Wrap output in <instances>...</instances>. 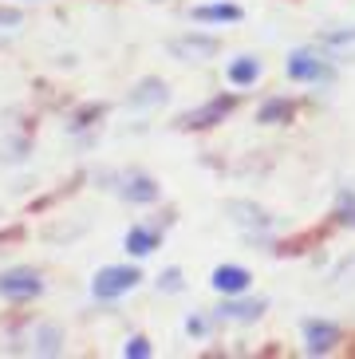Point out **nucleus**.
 Instances as JSON below:
<instances>
[{"mask_svg":"<svg viewBox=\"0 0 355 359\" xmlns=\"http://www.w3.org/2000/svg\"><path fill=\"white\" fill-rule=\"evenodd\" d=\"M229 79H233L237 87L257 83V79H261V64H257L253 55H241V60H233V64H229Z\"/></svg>","mask_w":355,"mask_h":359,"instance_id":"nucleus-12","label":"nucleus"},{"mask_svg":"<svg viewBox=\"0 0 355 359\" xmlns=\"http://www.w3.org/2000/svg\"><path fill=\"white\" fill-rule=\"evenodd\" d=\"M138 285V269H123V264H107V269H99L91 280V292L99 296V300H115V296L130 292V288Z\"/></svg>","mask_w":355,"mask_h":359,"instance_id":"nucleus-1","label":"nucleus"},{"mask_svg":"<svg viewBox=\"0 0 355 359\" xmlns=\"http://www.w3.org/2000/svg\"><path fill=\"white\" fill-rule=\"evenodd\" d=\"M40 273H32V269H8V273H0V296L4 300H32V296H40Z\"/></svg>","mask_w":355,"mask_h":359,"instance_id":"nucleus-3","label":"nucleus"},{"mask_svg":"<svg viewBox=\"0 0 355 359\" xmlns=\"http://www.w3.org/2000/svg\"><path fill=\"white\" fill-rule=\"evenodd\" d=\"M170 52L186 55V60H209V55L217 52V40H213V36H186V40L170 43Z\"/></svg>","mask_w":355,"mask_h":359,"instance_id":"nucleus-8","label":"nucleus"},{"mask_svg":"<svg viewBox=\"0 0 355 359\" xmlns=\"http://www.w3.org/2000/svg\"><path fill=\"white\" fill-rule=\"evenodd\" d=\"M324 43H332V48H355V28H351V32H332V36H324Z\"/></svg>","mask_w":355,"mask_h":359,"instance_id":"nucleus-18","label":"nucleus"},{"mask_svg":"<svg viewBox=\"0 0 355 359\" xmlns=\"http://www.w3.org/2000/svg\"><path fill=\"white\" fill-rule=\"evenodd\" d=\"M126 249H130L135 257L154 253V249H158V233H154V229H142V225H135V229L126 233Z\"/></svg>","mask_w":355,"mask_h":359,"instance_id":"nucleus-14","label":"nucleus"},{"mask_svg":"<svg viewBox=\"0 0 355 359\" xmlns=\"http://www.w3.org/2000/svg\"><path fill=\"white\" fill-rule=\"evenodd\" d=\"M233 103L237 99L233 95H225V99H209V103H201L198 111H186V115L178 118L182 127H189V130H201V127H213V123H221V118L233 111Z\"/></svg>","mask_w":355,"mask_h":359,"instance_id":"nucleus-4","label":"nucleus"},{"mask_svg":"<svg viewBox=\"0 0 355 359\" xmlns=\"http://www.w3.org/2000/svg\"><path fill=\"white\" fill-rule=\"evenodd\" d=\"M36 339H40V351H48V355H52V351H60L63 332H60V327H52V324H48V327H40V336H36Z\"/></svg>","mask_w":355,"mask_h":359,"instance_id":"nucleus-16","label":"nucleus"},{"mask_svg":"<svg viewBox=\"0 0 355 359\" xmlns=\"http://www.w3.org/2000/svg\"><path fill=\"white\" fill-rule=\"evenodd\" d=\"M288 75L300 79V83H332V67H328L316 52H308V48L293 52V60H288Z\"/></svg>","mask_w":355,"mask_h":359,"instance_id":"nucleus-2","label":"nucleus"},{"mask_svg":"<svg viewBox=\"0 0 355 359\" xmlns=\"http://www.w3.org/2000/svg\"><path fill=\"white\" fill-rule=\"evenodd\" d=\"M340 222L355 225V198H351V194H344V198H340Z\"/></svg>","mask_w":355,"mask_h":359,"instance_id":"nucleus-17","label":"nucleus"},{"mask_svg":"<svg viewBox=\"0 0 355 359\" xmlns=\"http://www.w3.org/2000/svg\"><path fill=\"white\" fill-rule=\"evenodd\" d=\"M229 213H241V217H233V222L249 225V229H269L272 217L264 210H257V205H245V201H229Z\"/></svg>","mask_w":355,"mask_h":359,"instance_id":"nucleus-13","label":"nucleus"},{"mask_svg":"<svg viewBox=\"0 0 355 359\" xmlns=\"http://www.w3.org/2000/svg\"><path fill=\"white\" fill-rule=\"evenodd\" d=\"M293 115H296L293 99H269V103L257 111V123H264V127H272V123H293Z\"/></svg>","mask_w":355,"mask_h":359,"instance_id":"nucleus-10","label":"nucleus"},{"mask_svg":"<svg viewBox=\"0 0 355 359\" xmlns=\"http://www.w3.org/2000/svg\"><path fill=\"white\" fill-rule=\"evenodd\" d=\"M194 20H201V24H237L241 8L237 4H201V8H194Z\"/></svg>","mask_w":355,"mask_h":359,"instance_id":"nucleus-9","label":"nucleus"},{"mask_svg":"<svg viewBox=\"0 0 355 359\" xmlns=\"http://www.w3.org/2000/svg\"><path fill=\"white\" fill-rule=\"evenodd\" d=\"M126 103L130 107H150V103H166V83L162 79H147V83H138L135 95H126Z\"/></svg>","mask_w":355,"mask_h":359,"instance_id":"nucleus-11","label":"nucleus"},{"mask_svg":"<svg viewBox=\"0 0 355 359\" xmlns=\"http://www.w3.org/2000/svg\"><path fill=\"white\" fill-rule=\"evenodd\" d=\"M126 355H130V359H142V355H150V344H147L142 336H138V339H130V344H126Z\"/></svg>","mask_w":355,"mask_h":359,"instance_id":"nucleus-19","label":"nucleus"},{"mask_svg":"<svg viewBox=\"0 0 355 359\" xmlns=\"http://www.w3.org/2000/svg\"><path fill=\"white\" fill-rule=\"evenodd\" d=\"M162 288H166V292H174V288H178V269H170V273H162Z\"/></svg>","mask_w":355,"mask_h":359,"instance_id":"nucleus-20","label":"nucleus"},{"mask_svg":"<svg viewBox=\"0 0 355 359\" xmlns=\"http://www.w3.org/2000/svg\"><path fill=\"white\" fill-rule=\"evenodd\" d=\"M119 194H123L126 201H138V205H147V201L158 198V182L147 178V174H130V178H123Z\"/></svg>","mask_w":355,"mask_h":359,"instance_id":"nucleus-7","label":"nucleus"},{"mask_svg":"<svg viewBox=\"0 0 355 359\" xmlns=\"http://www.w3.org/2000/svg\"><path fill=\"white\" fill-rule=\"evenodd\" d=\"M213 288L225 296H237V292H249V273L237 269V264H217L213 269Z\"/></svg>","mask_w":355,"mask_h":359,"instance_id":"nucleus-6","label":"nucleus"},{"mask_svg":"<svg viewBox=\"0 0 355 359\" xmlns=\"http://www.w3.org/2000/svg\"><path fill=\"white\" fill-rule=\"evenodd\" d=\"M304 339H308V351L324 355V351H332L340 344V327L328 324V320H308L304 324Z\"/></svg>","mask_w":355,"mask_h":359,"instance_id":"nucleus-5","label":"nucleus"},{"mask_svg":"<svg viewBox=\"0 0 355 359\" xmlns=\"http://www.w3.org/2000/svg\"><path fill=\"white\" fill-rule=\"evenodd\" d=\"M0 24H20V12H8V8H0Z\"/></svg>","mask_w":355,"mask_h":359,"instance_id":"nucleus-21","label":"nucleus"},{"mask_svg":"<svg viewBox=\"0 0 355 359\" xmlns=\"http://www.w3.org/2000/svg\"><path fill=\"white\" fill-rule=\"evenodd\" d=\"M264 312V300H249V304H237V300H229V304L221 308V316L229 320H257Z\"/></svg>","mask_w":355,"mask_h":359,"instance_id":"nucleus-15","label":"nucleus"}]
</instances>
